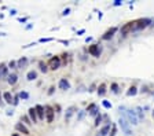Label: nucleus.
Returning <instances> with one entry per match:
<instances>
[{
    "instance_id": "a18cd8bd",
    "label": "nucleus",
    "mask_w": 154,
    "mask_h": 136,
    "mask_svg": "<svg viewBox=\"0 0 154 136\" xmlns=\"http://www.w3.org/2000/svg\"><path fill=\"white\" fill-rule=\"evenodd\" d=\"M102 17H103V14H102V13H100V11H99V14H98V18L100 19V18H102Z\"/></svg>"
},
{
    "instance_id": "e433bc0d",
    "label": "nucleus",
    "mask_w": 154,
    "mask_h": 136,
    "mask_svg": "<svg viewBox=\"0 0 154 136\" xmlns=\"http://www.w3.org/2000/svg\"><path fill=\"white\" fill-rule=\"evenodd\" d=\"M69 14H70V8H66V10H63L62 15H69Z\"/></svg>"
},
{
    "instance_id": "f8f14e48",
    "label": "nucleus",
    "mask_w": 154,
    "mask_h": 136,
    "mask_svg": "<svg viewBox=\"0 0 154 136\" xmlns=\"http://www.w3.org/2000/svg\"><path fill=\"white\" fill-rule=\"evenodd\" d=\"M116 32H117V28H116V26H113L112 29H109V30H107L106 33H105L103 36H102V40H109V39H112V37L114 36V33H116Z\"/></svg>"
},
{
    "instance_id": "5701e85b",
    "label": "nucleus",
    "mask_w": 154,
    "mask_h": 136,
    "mask_svg": "<svg viewBox=\"0 0 154 136\" xmlns=\"http://www.w3.org/2000/svg\"><path fill=\"white\" fill-rule=\"evenodd\" d=\"M39 67H40V70H41L43 73L48 72V65H47V63H44V62H39Z\"/></svg>"
},
{
    "instance_id": "1a4fd4ad",
    "label": "nucleus",
    "mask_w": 154,
    "mask_h": 136,
    "mask_svg": "<svg viewBox=\"0 0 154 136\" xmlns=\"http://www.w3.org/2000/svg\"><path fill=\"white\" fill-rule=\"evenodd\" d=\"M15 129L18 132H21V133H24V135H29V129L26 128V125L24 122H17L15 124Z\"/></svg>"
},
{
    "instance_id": "79ce46f5",
    "label": "nucleus",
    "mask_w": 154,
    "mask_h": 136,
    "mask_svg": "<svg viewBox=\"0 0 154 136\" xmlns=\"http://www.w3.org/2000/svg\"><path fill=\"white\" fill-rule=\"evenodd\" d=\"M84 32H85V30H84V29H80V30H78V32H77V34H78V36H80V34H83V33H84Z\"/></svg>"
},
{
    "instance_id": "a211bd4d",
    "label": "nucleus",
    "mask_w": 154,
    "mask_h": 136,
    "mask_svg": "<svg viewBox=\"0 0 154 136\" xmlns=\"http://www.w3.org/2000/svg\"><path fill=\"white\" fill-rule=\"evenodd\" d=\"M3 99L6 100V103H11L14 100V96L13 95H11V92H4V94H3Z\"/></svg>"
},
{
    "instance_id": "ddd939ff",
    "label": "nucleus",
    "mask_w": 154,
    "mask_h": 136,
    "mask_svg": "<svg viewBox=\"0 0 154 136\" xmlns=\"http://www.w3.org/2000/svg\"><path fill=\"white\" fill-rule=\"evenodd\" d=\"M34 109H36V113H37V118H39V120H44V115H45L44 107L40 106V105H37Z\"/></svg>"
},
{
    "instance_id": "6ab92c4d",
    "label": "nucleus",
    "mask_w": 154,
    "mask_h": 136,
    "mask_svg": "<svg viewBox=\"0 0 154 136\" xmlns=\"http://www.w3.org/2000/svg\"><path fill=\"white\" fill-rule=\"evenodd\" d=\"M26 79H28L29 81H33V80H36V79H37V72H34V70L28 72V74H26Z\"/></svg>"
},
{
    "instance_id": "dca6fc26",
    "label": "nucleus",
    "mask_w": 154,
    "mask_h": 136,
    "mask_svg": "<svg viewBox=\"0 0 154 136\" xmlns=\"http://www.w3.org/2000/svg\"><path fill=\"white\" fill-rule=\"evenodd\" d=\"M135 113L136 115H138V120H144V111H143V107H140V106H138V107L135 109Z\"/></svg>"
},
{
    "instance_id": "c9c22d12",
    "label": "nucleus",
    "mask_w": 154,
    "mask_h": 136,
    "mask_svg": "<svg viewBox=\"0 0 154 136\" xmlns=\"http://www.w3.org/2000/svg\"><path fill=\"white\" fill-rule=\"evenodd\" d=\"M94 109H96V106H95L94 103H92V105H89V106H88V109H87V111H92V110H94Z\"/></svg>"
},
{
    "instance_id": "6e6552de",
    "label": "nucleus",
    "mask_w": 154,
    "mask_h": 136,
    "mask_svg": "<svg viewBox=\"0 0 154 136\" xmlns=\"http://www.w3.org/2000/svg\"><path fill=\"white\" fill-rule=\"evenodd\" d=\"M28 117L30 118V121L33 124H36L37 121H39V118H37V113H36V109L34 107H30L28 110Z\"/></svg>"
},
{
    "instance_id": "a19ab883",
    "label": "nucleus",
    "mask_w": 154,
    "mask_h": 136,
    "mask_svg": "<svg viewBox=\"0 0 154 136\" xmlns=\"http://www.w3.org/2000/svg\"><path fill=\"white\" fill-rule=\"evenodd\" d=\"M10 14H11V15H15V14H17V10H14V8H13V10H10Z\"/></svg>"
},
{
    "instance_id": "9d476101",
    "label": "nucleus",
    "mask_w": 154,
    "mask_h": 136,
    "mask_svg": "<svg viewBox=\"0 0 154 136\" xmlns=\"http://www.w3.org/2000/svg\"><path fill=\"white\" fill-rule=\"evenodd\" d=\"M58 87H59L61 89H70V83H69L68 79H61L59 83H58Z\"/></svg>"
},
{
    "instance_id": "4c0bfd02",
    "label": "nucleus",
    "mask_w": 154,
    "mask_h": 136,
    "mask_svg": "<svg viewBox=\"0 0 154 136\" xmlns=\"http://www.w3.org/2000/svg\"><path fill=\"white\" fill-rule=\"evenodd\" d=\"M54 87H51V88H50V91H48V95H52V94H54Z\"/></svg>"
},
{
    "instance_id": "4be33fe9",
    "label": "nucleus",
    "mask_w": 154,
    "mask_h": 136,
    "mask_svg": "<svg viewBox=\"0 0 154 136\" xmlns=\"http://www.w3.org/2000/svg\"><path fill=\"white\" fill-rule=\"evenodd\" d=\"M136 94H138V88H136V87H131V88L128 89V92H127L128 96H135Z\"/></svg>"
},
{
    "instance_id": "de8ad7c7",
    "label": "nucleus",
    "mask_w": 154,
    "mask_h": 136,
    "mask_svg": "<svg viewBox=\"0 0 154 136\" xmlns=\"http://www.w3.org/2000/svg\"><path fill=\"white\" fill-rule=\"evenodd\" d=\"M2 96H3V95H2V94H0V99H2Z\"/></svg>"
},
{
    "instance_id": "7ed1b4c3",
    "label": "nucleus",
    "mask_w": 154,
    "mask_h": 136,
    "mask_svg": "<svg viewBox=\"0 0 154 136\" xmlns=\"http://www.w3.org/2000/svg\"><path fill=\"white\" fill-rule=\"evenodd\" d=\"M151 19L150 18H143V19H138V21H135V30H140V29L149 26L150 24H151Z\"/></svg>"
},
{
    "instance_id": "0eeeda50",
    "label": "nucleus",
    "mask_w": 154,
    "mask_h": 136,
    "mask_svg": "<svg viewBox=\"0 0 154 136\" xmlns=\"http://www.w3.org/2000/svg\"><path fill=\"white\" fill-rule=\"evenodd\" d=\"M88 54H91L92 56H99V55H100L99 45H98V44H92V45H89V48H88Z\"/></svg>"
},
{
    "instance_id": "7c9ffc66",
    "label": "nucleus",
    "mask_w": 154,
    "mask_h": 136,
    "mask_svg": "<svg viewBox=\"0 0 154 136\" xmlns=\"http://www.w3.org/2000/svg\"><path fill=\"white\" fill-rule=\"evenodd\" d=\"M8 67L10 69H17V60H11V62L8 63Z\"/></svg>"
},
{
    "instance_id": "49530a36",
    "label": "nucleus",
    "mask_w": 154,
    "mask_h": 136,
    "mask_svg": "<svg viewBox=\"0 0 154 136\" xmlns=\"http://www.w3.org/2000/svg\"><path fill=\"white\" fill-rule=\"evenodd\" d=\"M151 115H153V117H154V109H153V111H151Z\"/></svg>"
},
{
    "instance_id": "cd10ccee",
    "label": "nucleus",
    "mask_w": 154,
    "mask_h": 136,
    "mask_svg": "<svg viewBox=\"0 0 154 136\" xmlns=\"http://www.w3.org/2000/svg\"><path fill=\"white\" fill-rule=\"evenodd\" d=\"M102 120H103V115H100V114H99V115H98L96 118H95V125L98 126V125H99L100 122H102Z\"/></svg>"
},
{
    "instance_id": "f704fd0d",
    "label": "nucleus",
    "mask_w": 154,
    "mask_h": 136,
    "mask_svg": "<svg viewBox=\"0 0 154 136\" xmlns=\"http://www.w3.org/2000/svg\"><path fill=\"white\" fill-rule=\"evenodd\" d=\"M121 4H123V2H121V0H114V3H113V6H114V7L121 6Z\"/></svg>"
},
{
    "instance_id": "58836bf2",
    "label": "nucleus",
    "mask_w": 154,
    "mask_h": 136,
    "mask_svg": "<svg viewBox=\"0 0 154 136\" xmlns=\"http://www.w3.org/2000/svg\"><path fill=\"white\" fill-rule=\"evenodd\" d=\"M61 43H62V44H65V45H69V41H68V40H61Z\"/></svg>"
},
{
    "instance_id": "bb28decb",
    "label": "nucleus",
    "mask_w": 154,
    "mask_h": 136,
    "mask_svg": "<svg viewBox=\"0 0 154 136\" xmlns=\"http://www.w3.org/2000/svg\"><path fill=\"white\" fill-rule=\"evenodd\" d=\"M116 135H117V128H116V125H112V129H110L109 136H116Z\"/></svg>"
},
{
    "instance_id": "c756f323",
    "label": "nucleus",
    "mask_w": 154,
    "mask_h": 136,
    "mask_svg": "<svg viewBox=\"0 0 154 136\" xmlns=\"http://www.w3.org/2000/svg\"><path fill=\"white\" fill-rule=\"evenodd\" d=\"M52 40H54L52 37H41L39 41H40V43H48V41H52Z\"/></svg>"
},
{
    "instance_id": "b1692460",
    "label": "nucleus",
    "mask_w": 154,
    "mask_h": 136,
    "mask_svg": "<svg viewBox=\"0 0 154 136\" xmlns=\"http://www.w3.org/2000/svg\"><path fill=\"white\" fill-rule=\"evenodd\" d=\"M18 96H19V99H22V100H26V99H28V98H29V94H28V92H26V91H21V92H19V94H18Z\"/></svg>"
},
{
    "instance_id": "2eb2a0df",
    "label": "nucleus",
    "mask_w": 154,
    "mask_h": 136,
    "mask_svg": "<svg viewBox=\"0 0 154 136\" xmlns=\"http://www.w3.org/2000/svg\"><path fill=\"white\" fill-rule=\"evenodd\" d=\"M26 65H28V58H25V56L19 58L17 60V69H24V67H26Z\"/></svg>"
},
{
    "instance_id": "473e14b6",
    "label": "nucleus",
    "mask_w": 154,
    "mask_h": 136,
    "mask_svg": "<svg viewBox=\"0 0 154 136\" xmlns=\"http://www.w3.org/2000/svg\"><path fill=\"white\" fill-rule=\"evenodd\" d=\"M18 103H19V96H18V95H17V96L14 98V100H13V105H14V106H17V105H18Z\"/></svg>"
},
{
    "instance_id": "aec40b11",
    "label": "nucleus",
    "mask_w": 154,
    "mask_h": 136,
    "mask_svg": "<svg viewBox=\"0 0 154 136\" xmlns=\"http://www.w3.org/2000/svg\"><path fill=\"white\" fill-rule=\"evenodd\" d=\"M106 94V84H100L99 87H98V95H99V96H103V95Z\"/></svg>"
},
{
    "instance_id": "72a5a7b5",
    "label": "nucleus",
    "mask_w": 154,
    "mask_h": 136,
    "mask_svg": "<svg viewBox=\"0 0 154 136\" xmlns=\"http://www.w3.org/2000/svg\"><path fill=\"white\" fill-rule=\"evenodd\" d=\"M98 113H99V110H98V109H94L92 111H89V114H91V115H96V117H98Z\"/></svg>"
},
{
    "instance_id": "9b49d317",
    "label": "nucleus",
    "mask_w": 154,
    "mask_h": 136,
    "mask_svg": "<svg viewBox=\"0 0 154 136\" xmlns=\"http://www.w3.org/2000/svg\"><path fill=\"white\" fill-rule=\"evenodd\" d=\"M110 129H112V124H106L105 126H102V128H100L99 135H98V136H109Z\"/></svg>"
},
{
    "instance_id": "4468645a",
    "label": "nucleus",
    "mask_w": 154,
    "mask_h": 136,
    "mask_svg": "<svg viewBox=\"0 0 154 136\" xmlns=\"http://www.w3.org/2000/svg\"><path fill=\"white\" fill-rule=\"evenodd\" d=\"M76 110H77V107H76V106H70V107H68V109H66L65 120H66V121H69V120H70V117L74 114V111H76Z\"/></svg>"
},
{
    "instance_id": "423d86ee",
    "label": "nucleus",
    "mask_w": 154,
    "mask_h": 136,
    "mask_svg": "<svg viewBox=\"0 0 154 136\" xmlns=\"http://www.w3.org/2000/svg\"><path fill=\"white\" fill-rule=\"evenodd\" d=\"M45 110V118H47V122H52V120H54V109L50 107V106H45L44 107Z\"/></svg>"
},
{
    "instance_id": "c85d7f7f",
    "label": "nucleus",
    "mask_w": 154,
    "mask_h": 136,
    "mask_svg": "<svg viewBox=\"0 0 154 136\" xmlns=\"http://www.w3.org/2000/svg\"><path fill=\"white\" fill-rule=\"evenodd\" d=\"M102 105H103V107H105V109H112V103H110L109 100H103Z\"/></svg>"
},
{
    "instance_id": "20e7f679",
    "label": "nucleus",
    "mask_w": 154,
    "mask_h": 136,
    "mask_svg": "<svg viewBox=\"0 0 154 136\" xmlns=\"http://www.w3.org/2000/svg\"><path fill=\"white\" fill-rule=\"evenodd\" d=\"M61 67V58L59 56H52L48 60V69L51 70H57V69Z\"/></svg>"
},
{
    "instance_id": "393cba45",
    "label": "nucleus",
    "mask_w": 154,
    "mask_h": 136,
    "mask_svg": "<svg viewBox=\"0 0 154 136\" xmlns=\"http://www.w3.org/2000/svg\"><path fill=\"white\" fill-rule=\"evenodd\" d=\"M85 114H87V110H81V111H78V114H77V121H81L84 117H85Z\"/></svg>"
},
{
    "instance_id": "f257e3e1",
    "label": "nucleus",
    "mask_w": 154,
    "mask_h": 136,
    "mask_svg": "<svg viewBox=\"0 0 154 136\" xmlns=\"http://www.w3.org/2000/svg\"><path fill=\"white\" fill-rule=\"evenodd\" d=\"M118 111L123 113L124 118H125L129 124H132V125H138V124H139V120H138V115H136L135 110L127 109L125 106H120V107H118Z\"/></svg>"
},
{
    "instance_id": "a878e982",
    "label": "nucleus",
    "mask_w": 154,
    "mask_h": 136,
    "mask_svg": "<svg viewBox=\"0 0 154 136\" xmlns=\"http://www.w3.org/2000/svg\"><path fill=\"white\" fill-rule=\"evenodd\" d=\"M22 121H24L26 125H32V124H33V122L30 121V118L28 117V115H24V117H22Z\"/></svg>"
},
{
    "instance_id": "c03bdc74",
    "label": "nucleus",
    "mask_w": 154,
    "mask_h": 136,
    "mask_svg": "<svg viewBox=\"0 0 154 136\" xmlns=\"http://www.w3.org/2000/svg\"><path fill=\"white\" fill-rule=\"evenodd\" d=\"M13 113H14L13 110H8V111H7V115H13Z\"/></svg>"
},
{
    "instance_id": "f3484780",
    "label": "nucleus",
    "mask_w": 154,
    "mask_h": 136,
    "mask_svg": "<svg viewBox=\"0 0 154 136\" xmlns=\"http://www.w3.org/2000/svg\"><path fill=\"white\" fill-rule=\"evenodd\" d=\"M7 81H8V84L14 85V84H15L17 81H18V76H17V74H14V73L8 74V76H7Z\"/></svg>"
},
{
    "instance_id": "09e8293b",
    "label": "nucleus",
    "mask_w": 154,
    "mask_h": 136,
    "mask_svg": "<svg viewBox=\"0 0 154 136\" xmlns=\"http://www.w3.org/2000/svg\"><path fill=\"white\" fill-rule=\"evenodd\" d=\"M153 25H154V21H153Z\"/></svg>"
},
{
    "instance_id": "ea45409f",
    "label": "nucleus",
    "mask_w": 154,
    "mask_h": 136,
    "mask_svg": "<svg viewBox=\"0 0 154 136\" xmlns=\"http://www.w3.org/2000/svg\"><path fill=\"white\" fill-rule=\"evenodd\" d=\"M28 17H26V18H21V19H19V22H22V24H24V22H26V21H28Z\"/></svg>"
},
{
    "instance_id": "412c9836",
    "label": "nucleus",
    "mask_w": 154,
    "mask_h": 136,
    "mask_svg": "<svg viewBox=\"0 0 154 136\" xmlns=\"http://www.w3.org/2000/svg\"><path fill=\"white\" fill-rule=\"evenodd\" d=\"M7 66L6 65H0V79H3V77L7 76Z\"/></svg>"
},
{
    "instance_id": "2f4dec72",
    "label": "nucleus",
    "mask_w": 154,
    "mask_h": 136,
    "mask_svg": "<svg viewBox=\"0 0 154 136\" xmlns=\"http://www.w3.org/2000/svg\"><path fill=\"white\" fill-rule=\"evenodd\" d=\"M112 91L114 92V94H117V92H118V85H117L116 83H113V84H112Z\"/></svg>"
},
{
    "instance_id": "39448f33",
    "label": "nucleus",
    "mask_w": 154,
    "mask_h": 136,
    "mask_svg": "<svg viewBox=\"0 0 154 136\" xmlns=\"http://www.w3.org/2000/svg\"><path fill=\"white\" fill-rule=\"evenodd\" d=\"M132 30H135V21L128 22V24L124 25V26L121 28V34H123V36H127V34H128L129 32H132Z\"/></svg>"
},
{
    "instance_id": "37998d69",
    "label": "nucleus",
    "mask_w": 154,
    "mask_h": 136,
    "mask_svg": "<svg viewBox=\"0 0 154 136\" xmlns=\"http://www.w3.org/2000/svg\"><path fill=\"white\" fill-rule=\"evenodd\" d=\"M89 41H92V37H87L85 39V43H89Z\"/></svg>"
},
{
    "instance_id": "f03ea898",
    "label": "nucleus",
    "mask_w": 154,
    "mask_h": 136,
    "mask_svg": "<svg viewBox=\"0 0 154 136\" xmlns=\"http://www.w3.org/2000/svg\"><path fill=\"white\" fill-rule=\"evenodd\" d=\"M118 125L121 126V129H123V132L125 133V136H133V132L131 131V128H129L131 124H129L124 117H120V118H118Z\"/></svg>"
}]
</instances>
